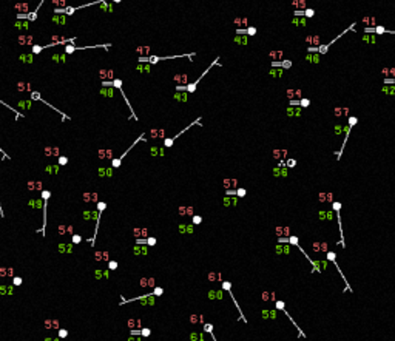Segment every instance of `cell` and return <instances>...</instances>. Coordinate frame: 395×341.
<instances>
[{
  "mask_svg": "<svg viewBox=\"0 0 395 341\" xmlns=\"http://www.w3.org/2000/svg\"><path fill=\"white\" fill-rule=\"evenodd\" d=\"M99 176H113V170L111 168H99Z\"/></svg>",
  "mask_w": 395,
  "mask_h": 341,
  "instance_id": "cell-33",
  "label": "cell"
},
{
  "mask_svg": "<svg viewBox=\"0 0 395 341\" xmlns=\"http://www.w3.org/2000/svg\"><path fill=\"white\" fill-rule=\"evenodd\" d=\"M363 23L366 25V28H373V26H377V19L375 17H363Z\"/></svg>",
  "mask_w": 395,
  "mask_h": 341,
  "instance_id": "cell-30",
  "label": "cell"
},
{
  "mask_svg": "<svg viewBox=\"0 0 395 341\" xmlns=\"http://www.w3.org/2000/svg\"><path fill=\"white\" fill-rule=\"evenodd\" d=\"M99 8H101V11H104V12H113V3H111L110 0H105V2L99 3Z\"/></svg>",
  "mask_w": 395,
  "mask_h": 341,
  "instance_id": "cell-27",
  "label": "cell"
},
{
  "mask_svg": "<svg viewBox=\"0 0 395 341\" xmlns=\"http://www.w3.org/2000/svg\"><path fill=\"white\" fill-rule=\"evenodd\" d=\"M111 47V43H104V45H93V47H76V45H65V54H73L74 51H79V50H93V48H104V50H108Z\"/></svg>",
  "mask_w": 395,
  "mask_h": 341,
  "instance_id": "cell-2",
  "label": "cell"
},
{
  "mask_svg": "<svg viewBox=\"0 0 395 341\" xmlns=\"http://www.w3.org/2000/svg\"><path fill=\"white\" fill-rule=\"evenodd\" d=\"M304 60H306V62H309V63H315V65H318V63L321 62V57H319V54H318V52H306Z\"/></svg>",
  "mask_w": 395,
  "mask_h": 341,
  "instance_id": "cell-9",
  "label": "cell"
},
{
  "mask_svg": "<svg viewBox=\"0 0 395 341\" xmlns=\"http://www.w3.org/2000/svg\"><path fill=\"white\" fill-rule=\"evenodd\" d=\"M384 83H386V85H395V77L394 79L386 77V79H384Z\"/></svg>",
  "mask_w": 395,
  "mask_h": 341,
  "instance_id": "cell-51",
  "label": "cell"
},
{
  "mask_svg": "<svg viewBox=\"0 0 395 341\" xmlns=\"http://www.w3.org/2000/svg\"><path fill=\"white\" fill-rule=\"evenodd\" d=\"M110 267H111V269H116V267H117V264L113 261V262H110Z\"/></svg>",
  "mask_w": 395,
  "mask_h": 341,
  "instance_id": "cell-61",
  "label": "cell"
},
{
  "mask_svg": "<svg viewBox=\"0 0 395 341\" xmlns=\"http://www.w3.org/2000/svg\"><path fill=\"white\" fill-rule=\"evenodd\" d=\"M150 51H151V48H150V47H137V48H136V52H137V56H139V57H147V56H151Z\"/></svg>",
  "mask_w": 395,
  "mask_h": 341,
  "instance_id": "cell-22",
  "label": "cell"
},
{
  "mask_svg": "<svg viewBox=\"0 0 395 341\" xmlns=\"http://www.w3.org/2000/svg\"><path fill=\"white\" fill-rule=\"evenodd\" d=\"M59 335H60L62 338H65V337H67L68 334H67V330H60V332H59Z\"/></svg>",
  "mask_w": 395,
  "mask_h": 341,
  "instance_id": "cell-57",
  "label": "cell"
},
{
  "mask_svg": "<svg viewBox=\"0 0 395 341\" xmlns=\"http://www.w3.org/2000/svg\"><path fill=\"white\" fill-rule=\"evenodd\" d=\"M136 71L141 74H150L151 73V65L150 63H137L136 65Z\"/></svg>",
  "mask_w": 395,
  "mask_h": 341,
  "instance_id": "cell-10",
  "label": "cell"
},
{
  "mask_svg": "<svg viewBox=\"0 0 395 341\" xmlns=\"http://www.w3.org/2000/svg\"><path fill=\"white\" fill-rule=\"evenodd\" d=\"M332 210L335 211V213H340V210H341V202H332Z\"/></svg>",
  "mask_w": 395,
  "mask_h": 341,
  "instance_id": "cell-41",
  "label": "cell"
},
{
  "mask_svg": "<svg viewBox=\"0 0 395 341\" xmlns=\"http://www.w3.org/2000/svg\"><path fill=\"white\" fill-rule=\"evenodd\" d=\"M14 9L17 11V14H27V12H29V11H28L29 6H28L27 2H19V3H16V5H14Z\"/></svg>",
  "mask_w": 395,
  "mask_h": 341,
  "instance_id": "cell-11",
  "label": "cell"
},
{
  "mask_svg": "<svg viewBox=\"0 0 395 341\" xmlns=\"http://www.w3.org/2000/svg\"><path fill=\"white\" fill-rule=\"evenodd\" d=\"M68 164V157L67 156H59V165H67Z\"/></svg>",
  "mask_w": 395,
  "mask_h": 341,
  "instance_id": "cell-46",
  "label": "cell"
},
{
  "mask_svg": "<svg viewBox=\"0 0 395 341\" xmlns=\"http://www.w3.org/2000/svg\"><path fill=\"white\" fill-rule=\"evenodd\" d=\"M386 34H394V36H395V31H394V29H388V31H386Z\"/></svg>",
  "mask_w": 395,
  "mask_h": 341,
  "instance_id": "cell-62",
  "label": "cell"
},
{
  "mask_svg": "<svg viewBox=\"0 0 395 341\" xmlns=\"http://www.w3.org/2000/svg\"><path fill=\"white\" fill-rule=\"evenodd\" d=\"M65 37H62V36H51V40L53 42H60V40H63Z\"/></svg>",
  "mask_w": 395,
  "mask_h": 341,
  "instance_id": "cell-52",
  "label": "cell"
},
{
  "mask_svg": "<svg viewBox=\"0 0 395 341\" xmlns=\"http://www.w3.org/2000/svg\"><path fill=\"white\" fill-rule=\"evenodd\" d=\"M355 25H357V22H353V23H352V25L349 26V28H346V29H344V31H343V32H341V34H340V36H337V37H335V39H333V40H330V42H329V43H324V45H319V47H316V52H318V54H319V56H321V54H326V52L329 51V48H330V45H332V43H335V42H337V40H338V39H340V37H343V36H344V34H347V32H349V31H352V29H355Z\"/></svg>",
  "mask_w": 395,
  "mask_h": 341,
  "instance_id": "cell-1",
  "label": "cell"
},
{
  "mask_svg": "<svg viewBox=\"0 0 395 341\" xmlns=\"http://www.w3.org/2000/svg\"><path fill=\"white\" fill-rule=\"evenodd\" d=\"M256 32H258V29H256L255 26H247V28H245V34H247V36H255Z\"/></svg>",
  "mask_w": 395,
  "mask_h": 341,
  "instance_id": "cell-36",
  "label": "cell"
},
{
  "mask_svg": "<svg viewBox=\"0 0 395 341\" xmlns=\"http://www.w3.org/2000/svg\"><path fill=\"white\" fill-rule=\"evenodd\" d=\"M249 37L250 36H247V34H244V36H235L233 37V42L236 43V45H242V47H247L249 45Z\"/></svg>",
  "mask_w": 395,
  "mask_h": 341,
  "instance_id": "cell-12",
  "label": "cell"
},
{
  "mask_svg": "<svg viewBox=\"0 0 395 341\" xmlns=\"http://www.w3.org/2000/svg\"><path fill=\"white\" fill-rule=\"evenodd\" d=\"M142 335L148 337V335H150V330H148V329H144V330H142Z\"/></svg>",
  "mask_w": 395,
  "mask_h": 341,
  "instance_id": "cell-58",
  "label": "cell"
},
{
  "mask_svg": "<svg viewBox=\"0 0 395 341\" xmlns=\"http://www.w3.org/2000/svg\"><path fill=\"white\" fill-rule=\"evenodd\" d=\"M17 43H19L20 47H32V45H34V36L20 34V36H17Z\"/></svg>",
  "mask_w": 395,
  "mask_h": 341,
  "instance_id": "cell-4",
  "label": "cell"
},
{
  "mask_svg": "<svg viewBox=\"0 0 395 341\" xmlns=\"http://www.w3.org/2000/svg\"><path fill=\"white\" fill-rule=\"evenodd\" d=\"M315 16V9H312V8H306L304 9V17L306 19H310V17H314Z\"/></svg>",
  "mask_w": 395,
  "mask_h": 341,
  "instance_id": "cell-35",
  "label": "cell"
},
{
  "mask_svg": "<svg viewBox=\"0 0 395 341\" xmlns=\"http://www.w3.org/2000/svg\"><path fill=\"white\" fill-rule=\"evenodd\" d=\"M173 80L176 82V85H187V80H188V74H185V73H179V74H175V76H173Z\"/></svg>",
  "mask_w": 395,
  "mask_h": 341,
  "instance_id": "cell-13",
  "label": "cell"
},
{
  "mask_svg": "<svg viewBox=\"0 0 395 341\" xmlns=\"http://www.w3.org/2000/svg\"><path fill=\"white\" fill-rule=\"evenodd\" d=\"M293 65V62L289 59H283V60H272V67L273 68H283V70H290Z\"/></svg>",
  "mask_w": 395,
  "mask_h": 341,
  "instance_id": "cell-5",
  "label": "cell"
},
{
  "mask_svg": "<svg viewBox=\"0 0 395 341\" xmlns=\"http://www.w3.org/2000/svg\"><path fill=\"white\" fill-rule=\"evenodd\" d=\"M50 59H51L53 62H56V63H65V62H67V54H65V52H63V54L56 52V54H53Z\"/></svg>",
  "mask_w": 395,
  "mask_h": 341,
  "instance_id": "cell-23",
  "label": "cell"
},
{
  "mask_svg": "<svg viewBox=\"0 0 395 341\" xmlns=\"http://www.w3.org/2000/svg\"><path fill=\"white\" fill-rule=\"evenodd\" d=\"M43 153H45V156H59V147H45V150H43Z\"/></svg>",
  "mask_w": 395,
  "mask_h": 341,
  "instance_id": "cell-26",
  "label": "cell"
},
{
  "mask_svg": "<svg viewBox=\"0 0 395 341\" xmlns=\"http://www.w3.org/2000/svg\"><path fill=\"white\" fill-rule=\"evenodd\" d=\"M47 171L51 173V175H56V173L59 171V165H48V167H47Z\"/></svg>",
  "mask_w": 395,
  "mask_h": 341,
  "instance_id": "cell-37",
  "label": "cell"
},
{
  "mask_svg": "<svg viewBox=\"0 0 395 341\" xmlns=\"http://www.w3.org/2000/svg\"><path fill=\"white\" fill-rule=\"evenodd\" d=\"M173 99H175L176 102H187L188 93H187V91H176L175 96H173Z\"/></svg>",
  "mask_w": 395,
  "mask_h": 341,
  "instance_id": "cell-20",
  "label": "cell"
},
{
  "mask_svg": "<svg viewBox=\"0 0 395 341\" xmlns=\"http://www.w3.org/2000/svg\"><path fill=\"white\" fill-rule=\"evenodd\" d=\"M301 113H303V108L298 106V105H290L289 108L286 110V114H287L289 117H299Z\"/></svg>",
  "mask_w": 395,
  "mask_h": 341,
  "instance_id": "cell-7",
  "label": "cell"
},
{
  "mask_svg": "<svg viewBox=\"0 0 395 341\" xmlns=\"http://www.w3.org/2000/svg\"><path fill=\"white\" fill-rule=\"evenodd\" d=\"M333 114L337 116V117H341L343 114H344V108H341V106H337L335 108V111H333Z\"/></svg>",
  "mask_w": 395,
  "mask_h": 341,
  "instance_id": "cell-44",
  "label": "cell"
},
{
  "mask_svg": "<svg viewBox=\"0 0 395 341\" xmlns=\"http://www.w3.org/2000/svg\"><path fill=\"white\" fill-rule=\"evenodd\" d=\"M19 59H20V62H23V63H32L34 62V54L32 52H29V54H25V52H22L20 56H19Z\"/></svg>",
  "mask_w": 395,
  "mask_h": 341,
  "instance_id": "cell-25",
  "label": "cell"
},
{
  "mask_svg": "<svg viewBox=\"0 0 395 341\" xmlns=\"http://www.w3.org/2000/svg\"><path fill=\"white\" fill-rule=\"evenodd\" d=\"M50 196H51V193H50V191H47V190H43V191H42V198H43V201H48V199H50Z\"/></svg>",
  "mask_w": 395,
  "mask_h": 341,
  "instance_id": "cell-48",
  "label": "cell"
},
{
  "mask_svg": "<svg viewBox=\"0 0 395 341\" xmlns=\"http://www.w3.org/2000/svg\"><path fill=\"white\" fill-rule=\"evenodd\" d=\"M105 207H106L105 202H97V210H99V213H102V211L105 210Z\"/></svg>",
  "mask_w": 395,
  "mask_h": 341,
  "instance_id": "cell-49",
  "label": "cell"
},
{
  "mask_svg": "<svg viewBox=\"0 0 395 341\" xmlns=\"http://www.w3.org/2000/svg\"><path fill=\"white\" fill-rule=\"evenodd\" d=\"M99 94L101 96H105V97H113L114 96V88L113 86H102L99 90Z\"/></svg>",
  "mask_w": 395,
  "mask_h": 341,
  "instance_id": "cell-19",
  "label": "cell"
},
{
  "mask_svg": "<svg viewBox=\"0 0 395 341\" xmlns=\"http://www.w3.org/2000/svg\"><path fill=\"white\" fill-rule=\"evenodd\" d=\"M16 88H17V91H20V93H23V91H32V88H31V83H25V82H17L16 83Z\"/></svg>",
  "mask_w": 395,
  "mask_h": 341,
  "instance_id": "cell-24",
  "label": "cell"
},
{
  "mask_svg": "<svg viewBox=\"0 0 395 341\" xmlns=\"http://www.w3.org/2000/svg\"><path fill=\"white\" fill-rule=\"evenodd\" d=\"M67 20H68V16H65V14H53V17H51V22L60 26L67 25Z\"/></svg>",
  "mask_w": 395,
  "mask_h": 341,
  "instance_id": "cell-8",
  "label": "cell"
},
{
  "mask_svg": "<svg viewBox=\"0 0 395 341\" xmlns=\"http://www.w3.org/2000/svg\"><path fill=\"white\" fill-rule=\"evenodd\" d=\"M147 244L153 245V244H156V239H155V238H148V239H147Z\"/></svg>",
  "mask_w": 395,
  "mask_h": 341,
  "instance_id": "cell-54",
  "label": "cell"
},
{
  "mask_svg": "<svg viewBox=\"0 0 395 341\" xmlns=\"http://www.w3.org/2000/svg\"><path fill=\"white\" fill-rule=\"evenodd\" d=\"M343 131H344V127H343L341 124H340V125H335V133H337V134H341Z\"/></svg>",
  "mask_w": 395,
  "mask_h": 341,
  "instance_id": "cell-50",
  "label": "cell"
},
{
  "mask_svg": "<svg viewBox=\"0 0 395 341\" xmlns=\"http://www.w3.org/2000/svg\"><path fill=\"white\" fill-rule=\"evenodd\" d=\"M150 136L155 139V137H164V130H151L150 131Z\"/></svg>",
  "mask_w": 395,
  "mask_h": 341,
  "instance_id": "cell-34",
  "label": "cell"
},
{
  "mask_svg": "<svg viewBox=\"0 0 395 341\" xmlns=\"http://www.w3.org/2000/svg\"><path fill=\"white\" fill-rule=\"evenodd\" d=\"M20 283H22V279H20V278H16V279H14V284H16V286H19Z\"/></svg>",
  "mask_w": 395,
  "mask_h": 341,
  "instance_id": "cell-60",
  "label": "cell"
},
{
  "mask_svg": "<svg viewBox=\"0 0 395 341\" xmlns=\"http://www.w3.org/2000/svg\"><path fill=\"white\" fill-rule=\"evenodd\" d=\"M267 74H269L270 77L281 79L283 76H284V70H283V68H273V67H272V68L269 70V73H267Z\"/></svg>",
  "mask_w": 395,
  "mask_h": 341,
  "instance_id": "cell-15",
  "label": "cell"
},
{
  "mask_svg": "<svg viewBox=\"0 0 395 341\" xmlns=\"http://www.w3.org/2000/svg\"><path fill=\"white\" fill-rule=\"evenodd\" d=\"M53 5L56 8H63V6H67V2L65 0H53Z\"/></svg>",
  "mask_w": 395,
  "mask_h": 341,
  "instance_id": "cell-38",
  "label": "cell"
},
{
  "mask_svg": "<svg viewBox=\"0 0 395 341\" xmlns=\"http://www.w3.org/2000/svg\"><path fill=\"white\" fill-rule=\"evenodd\" d=\"M357 122H358V117H357V116H350V117H349V122H347V125H350V127H355V125H357Z\"/></svg>",
  "mask_w": 395,
  "mask_h": 341,
  "instance_id": "cell-40",
  "label": "cell"
},
{
  "mask_svg": "<svg viewBox=\"0 0 395 341\" xmlns=\"http://www.w3.org/2000/svg\"><path fill=\"white\" fill-rule=\"evenodd\" d=\"M245 188H238V190H235V195H236L238 198H244L245 196Z\"/></svg>",
  "mask_w": 395,
  "mask_h": 341,
  "instance_id": "cell-43",
  "label": "cell"
},
{
  "mask_svg": "<svg viewBox=\"0 0 395 341\" xmlns=\"http://www.w3.org/2000/svg\"><path fill=\"white\" fill-rule=\"evenodd\" d=\"M286 165H287V167H295V165H296V161H295V159H289V161L286 162Z\"/></svg>",
  "mask_w": 395,
  "mask_h": 341,
  "instance_id": "cell-53",
  "label": "cell"
},
{
  "mask_svg": "<svg viewBox=\"0 0 395 341\" xmlns=\"http://www.w3.org/2000/svg\"><path fill=\"white\" fill-rule=\"evenodd\" d=\"M121 162H122L121 159H111V165H113L114 168H117V167L121 165Z\"/></svg>",
  "mask_w": 395,
  "mask_h": 341,
  "instance_id": "cell-47",
  "label": "cell"
},
{
  "mask_svg": "<svg viewBox=\"0 0 395 341\" xmlns=\"http://www.w3.org/2000/svg\"><path fill=\"white\" fill-rule=\"evenodd\" d=\"M292 6L295 8V11H304L307 8L306 0H292Z\"/></svg>",
  "mask_w": 395,
  "mask_h": 341,
  "instance_id": "cell-16",
  "label": "cell"
},
{
  "mask_svg": "<svg viewBox=\"0 0 395 341\" xmlns=\"http://www.w3.org/2000/svg\"><path fill=\"white\" fill-rule=\"evenodd\" d=\"M361 39H363L364 43H369V45H375V43H377V36H375V34H370V32H364Z\"/></svg>",
  "mask_w": 395,
  "mask_h": 341,
  "instance_id": "cell-17",
  "label": "cell"
},
{
  "mask_svg": "<svg viewBox=\"0 0 395 341\" xmlns=\"http://www.w3.org/2000/svg\"><path fill=\"white\" fill-rule=\"evenodd\" d=\"M80 239H82V238H80L79 235H74V236H73V242H76V244H77V242H80Z\"/></svg>",
  "mask_w": 395,
  "mask_h": 341,
  "instance_id": "cell-55",
  "label": "cell"
},
{
  "mask_svg": "<svg viewBox=\"0 0 395 341\" xmlns=\"http://www.w3.org/2000/svg\"><path fill=\"white\" fill-rule=\"evenodd\" d=\"M187 215H193V207H187Z\"/></svg>",
  "mask_w": 395,
  "mask_h": 341,
  "instance_id": "cell-59",
  "label": "cell"
},
{
  "mask_svg": "<svg viewBox=\"0 0 395 341\" xmlns=\"http://www.w3.org/2000/svg\"><path fill=\"white\" fill-rule=\"evenodd\" d=\"M29 23H31V22H28V20H20V19H17V20L14 22V28L19 29V31H27L28 28H29Z\"/></svg>",
  "mask_w": 395,
  "mask_h": 341,
  "instance_id": "cell-14",
  "label": "cell"
},
{
  "mask_svg": "<svg viewBox=\"0 0 395 341\" xmlns=\"http://www.w3.org/2000/svg\"><path fill=\"white\" fill-rule=\"evenodd\" d=\"M199 122H201V117H198V119H196V121H195V122H191V125H188V127H185V128H184V130H182V131H181V133H179V134H176V136H173V137H165V141H164V145H165V147H167V148H168V147H171V145H173V142H175V141H176V139H178V137H179V136H181V134H182V133H185V131L188 130V128H191V127H193V125H195V124H199Z\"/></svg>",
  "mask_w": 395,
  "mask_h": 341,
  "instance_id": "cell-3",
  "label": "cell"
},
{
  "mask_svg": "<svg viewBox=\"0 0 395 341\" xmlns=\"http://www.w3.org/2000/svg\"><path fill=\"white\" fill-rule=\"evenodd\" d=\"M83 201L85 202H99V198L96 193H83Z\"/></svg>",
  "mask_w": 395,
  "mask_h": 341,
  "instance_id": "cell-28",
  "label": "cell"
},
{
  "mask_svg": "<svg viewBox=\"0 0 395 341\" xmlns=\"http://www.w3.org/2000/svg\"><path fill=\"white\" fill-rule=\"evenodd\" d=\"M292 23H293L295 26H301V28H306V26H307V19H306L304 16H301V17H296V16H295V17L292 19Z\"/></svg>",
  "mask_w": 395,
  "mask_h": 341,
  "instance_id": "cell-18",
  "label": "cell"
},
{
  "mask_svg": "<svg viewBox=\"0 0 395 341\" xmlns=\"http://www.w3.org/2000/svg\"><path fill=\"white\" fill-rule=\"evenodd\" d=\"M306 42L307 43H314L315 47H319L321 43H319V36H307L306 37ZM314 45H310V47H314Z\"/></svg>",
  "mask_w": 395,
  "mask_h": 341,
  "instance_id": "cell-31",
  "label": "cell"
},
{
  "mask_svg": "<svg viewBox=\"0 0 395 341\" xmlns=\"http://www.w3.org/2000/svg\"><path fill=\"white\" fill-rule=\"evenodd\" d=\"M281 56H283V51H272L270 52V57L275 59V60H281V59H279Z\"/></svg>",
  "mask_w": 395,
  "mask_h": 341,
  "instance_id": "cell-39",
  "label": "cell"
},
{
  "mask_svg": "<svg viewBox=\"0 0 395 341\" xmlns=\"http://www.w3.org/2000/svg\"><path fill=\"white\" fill-rule=\"evenodd\" d=\"M318 216H319V219H324V218H326V211H324V210H321V211L318 213Z\"/></svg>",
  "mask_w": 395,
  "mask_h": 341,
  "instance_id": "cell-56",
  "label": "cell"
},
{
  "mask_svg": "<svg viewBox=\"0 0 395 341\" xmlns=\"http://www.w3.org/2000/svg\"><path fill=\"white\" fill-rule=\"evenodd\" d=\"M381 93L386 96H395V85H383L381 86Z\"/></svg>",
  "mask_w": 395,
  "mask_h": 341,
  "instance_id": "cell-21",
  "label": "cell"
},
{
  "mask_svg": "<svg viewBox=\"0 0 395 341\" xmlns=\"http://www.w3.org/2000/svg\"><path fill=\"white\" fill-rule=\"evenodd\" d=\"M99 79H101V82H105V80H113L114 79V71L111 70V68H108V70H99Z\"/></svg>",
  "mask_w": 395,
  "mask_h": 341,
  "instance_id": "cell-6",
  "label": "cell"
},
{
  "mask_svg": "<svg viewBox=\"0 0 395 341\" xmlns=\"http://www.w3.org/2000/svg\"><path fill=\"white\" fill-rule=\"evenodd\" d=\"M99 157H101V159H113V151H111L110 148L99 150Z\"/></svg>",
  "mask_w": 395,
  "mask_h": 341,
  "instance_id": "cell-29",
  "label": "cell"
},
{
  "mask_svg": "<svg viewBox=\"0 0 395 341\" xmlns=\"http://www.w3.org/2000/svg\"><path fill=\"white\" fill-rule=\"evenodd\" d=\"M20 108H31V101H19Z\"/></svg>",
  "mask_w": 395,
  "mask_h": 341,
  "instance_id": "cell-42",
  "label": "cell"
},
{
  "mask_svg": "<svg viewBox=\"0 0 395 341\" xmlns=\"http://www.w3.org/2000/svg\"><path fill=\"white\" fill-rule=\"evenodd\" d=\"M111 2H113V3H119L121 0H111Z\"/></svg>",
  "mask_w": 395,
  "mask_h": 341,
  "instance_id": "cell-63",
  "label": "cell"
},
{
  "mask_svg": "<svg viewBox=\"0 0 395 341\" xmlns=\"http://www.w3.org/2000/svg\"><path fill=\"white\" fill-rule=\"evenodd\" d=\"M27 188L28 190H42V182H34V181H29L27 184Z\"/></svg>",
  "mask_w": 395,
  "mask_h": 341,
  "instance_id": "cell-32",
  "label": "cell"
},
{
  "mask_svg": "<svg viewBox=\"0 0 395 341\" xmlns=\"http://www.w3.org/2000/svg\"><path fill=\"white\" fill-rule=\"evenodd\" d=\"M191 222H193V224H201V222H202V218H201L199 215H196V216L191 218Z\"/></svg>",
  "mask_w": 395,
  "mask_h": 341,
  "instance_id": "cell-45",
  "label": "cell"
}]
</instances>
